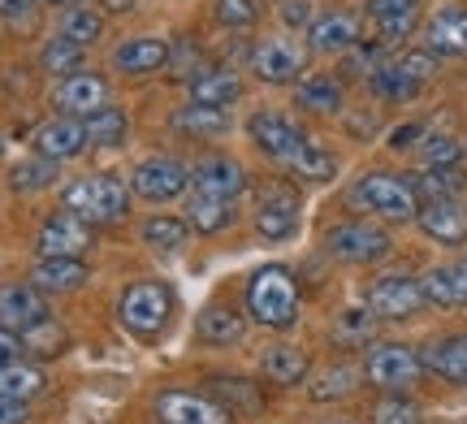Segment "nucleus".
<instances>
[{
    "instance_id": "44",
    "label": "nucleus",
    "mask_w": 467,
    "mask_h": 424,
    "mask_svg": "<svg viewBox=\"0 0 467 424\" xmlns=\"http://www.w3.org/2000/svg\"><path fill=\"white\" fill-rule=\"evenodd\" d=\"M411 187H416V195H429V200H454V195L467 187V178L459 165H446V170H429L420 182H411Z\"/></svg>"
},
{
    "instance_id": "58",
    "label": "nucleus",
    "mask_w": 467,
    "mask_h": 424,
    "mask_svg": "<svg viewBox=\"0 0 467 424\" xmlns=\"http://www.w3.org/2000/svg\"><path fill=\"white\" fill-rule=\"evenodd\" d=\"M463 264H467V260H463Z\"/></svg>"
},
{
    "instance_id": "18",
    "label": "nucleus",
    "mask_w": 467,
    "mask_h": 424,
    "mask_svg": "<svg viewBox=\"0 0 467 424\" xmlns=\"http://www.w3.org/2000/svg\"><path fill=\"white\" fill-rule=\"evenodd\" d=\"M420 230L441 243V247H463L467 243V208L459 200H429L420 204Z\"/></svg>"
},
{
    "instance_id": "12",
    "label": "nucleus",
    "mask_w": 467,
    "mask_h": 424,
    "mask_svg": "<svg viewBox=\"0 0 467 424\" xmlns=\"http://www.w3.org/2000/svg\"><path fill=\"white\" fill-rule=\"evenodd\" d=\"M156 416H161V424H230V411L221 408L213 394L191 390L156 394Z\"/></svg>"
},
{
    "instance_id": "50",
    "label": "nucleus",
    "mask_w": 467,
    "mask_h": 424,
    "mask_svg": "<svg viewBox=\"0 0 467 424\" xmlns=\"http://www.w3.org/2000/svg\"><path fill=\"white\" fill-rule=\"evenodd\" d=\"M416 139H424V126H399V130L389 135V148H394V152H407Z\"/></svg>"
},
{
    "instance_id": "30",
    "label": "nucleus",
    "mask_w": 467,
    "mask_h": 424,
    "mask_svg": "<svg viewBox=\"0 0 467 424\" xmlns=\"http://www.w3.org/2000/svg\"><path fill=\"white\" fill-rule=\"evenodd\" d=\"M295 104L307 109V113H337L342 109V83L329 78V74H312L295 87Z\"/></svg>"
},
{
    "instance_id": "40",
    "label": "nucleus",
    "mask_w": 467,
    "mask_h": 424,
    "mask_svg": "<svg viewBox=\"0 0 467 424\" xmlns=\"http://www.w3.org/2000/svg\"><path fill=\"white\" fill-rule=\"evenodd\" d=\"M66 39H74V44H83V48H91L96 39L104 35V17L96 14V9H83V5H69L66 14H61V31Z\"/></svg>"
},
{
    "instance_id": "47",
    "label": "nucleus",
    "mask_w": 467,
    "mask_h": 424,
    "mask_svg": "<svg viewBox=\"0 0 467 424\" xmlns=\"http://www.w3.org/2000/svg\"><path fill=\"white\" fill-rule=\"evenodd\" d=\"M420 156H424L429 170H446V165H459L463 148H459V139H451V135H429L420 143Z\"/></svg>"
},
{
    "instance_id": "16",
    "label": "nucleus",
    "mask_w": 467,
    "mask_h": 424,
    "mask_svg": "<svg viewBox=\"0 0 467 424\" xmlns=\"http://www.w3.org/2000/svg\"><path fill=\"white\" fill-rule=\"evenodd\" d=\"M52 104L66 113V118H91L96 109L109 104V83L100 74H66L57 91H52Z\"/></svg>"
},
{
    "instance_id": "45",
    "label": "nucleus",
    "mask_w": 467,
    "mask_h": 424,
    "mask_svg": "<svg viewBox=\"0 0 467 424\" xmlns=\"http://www.w3.org/2000/svg\"><path fill=\"white\" fill-rule=\"evenodd\" d=\"M213 14H217V22L225 31H247V26L260 22V5L255 0H217Z\"/></svg>"
},
{
    "instance_id": "52",
    "label": "nucleus",
    "mask_w": 467,
    "mask_h": 424,
    "mask_svg": "<svg viewBox=\"0 0 467 424\" xmlns=\"http://www.w3.org/2000/svg\"><path fill=\"white\" fill-rule=\"evenodd\" d=\"M17 351H22V338H17V334H9V329L0 325V364L17 359Z\"/></svg>"
},
{
    "instance_id": "49",
    "label": "nucleus",
    "mask_w": 467,
    "mask_h": 424,
    "mask_svg": "<svg viewBox=\"0 0 467 424\" xmlns=\"http://www.w3.org/2000/svg\"><path fill=\"white\" fill-rule=\"evenodd\" d=\"M282 17L285 26H312V0H282Z\"/></svg>"
},
{
    "instance_id": "20",
    "label": "nucleus",
    "mask_w": 467,
    "mask_h": 424,
    "mask_svg": "<svg viewBox=\"0 0 467 424\" xmlns=\"http://www.w3.org/2000/svg\"><path fill=\"white\" fill-rule=\"evenodd\" d=\"M355 44H359V17L347 14V9L320 14L307 26V48L312 52H350Z\"/></svg>"
},
{
    "instance_id": "39",
    "label": "nucleus",
    "mask_w": 467,
    "mask_h": 424,
    "mask_svg": "<svg viewBox=\"0 0 467 424\" xmlns=\"http://www.w3.org/2000/svg\"><path fill=\"white\" fill-rule=\"evenodd\" d=\"M208 394H213V398H225V403H221L225 411L260 408V390H255L251 381H243V377H213V381H208Z\"/></svg>"
},
{
    "instance_id": "31",
    "label": "nucleus",
    "mask_w": 467,
    "mask_h": 424,
    "mask_svg": "<svg viewBox=\"0 0 467 424\" xmlns=\"http://www.w3.org/2000/svg\"><path fill=\"white\" fill-rule=\"evenodd\" d=\"M39 390H44V373H39L35 364H22V359L0 364V398H17V403H26V398H35Z\"/></svg>"
},
{
    "instance_id": "57",
    "label": "nucleus",
    "mask_w": 467,
    "mask_h": 424,
    "mask_svg": "<svg viewBox=\"0 0 467 424\" xmlns=\"http://www.w3.org/2000/svg\"><path fill=\"white\" fill-rule=\"evenodd\" d=\"M342 424H347V420H342Z\"/></svg>"
},
{
    "instance_id": "4",
    "label": "nucleus",
    "mask_w": 467,
    "mask_h": 424,
    "mask_svg": "<svg viewBox=\"0 0 467 424\" xmlns=\"http://www.w3.org/2000/svg\"><path fill=\"white\" fill-rule=\"evenodd\" d=\"M169 312H173V295H169L165 282H134L117 299V321L126 325L130 334H139V338L161 334L169 325Z\"/></svg>"
},
{
    "instance_id": "23",
    "label": "nucleus",
    "mask_w": 467,
    "mask_h": 424,
    "mask_svg": "<svg viewBox=\"0 0 467 424\" xmlns=\"http://www.w3.org/2000/svg\"><path fill=\"white\" fill-rule=\"evenodd\" d=\"M424 44H429L433 57H467V9H459V5L441 9V14L429 22Z\"/></svg>"
},
{
    "instance_id": "5",
    "label": "nucleus",
    "mask_w": 467,
    "mask_h": 424,
    "mask_svg": "<svg viewBox=\"0 0 467 424\" xmlns=\"http://www.w3.org/2000/svg\"><path fill=\"white\" fill-rule=\"evenodd\" d=\"M389 234L368 225V221H337L325 230V252L342 260V264H372V260H385L389 255Z\"/></svg>"
},
{
    "instance_id": "42",
    "label": "nucleus",
    "mask_w": 467,
    "mask_h": 424,
    "mask_svg": "<svg viewBox=\"0 0 467 424\" xmlns=\"http://www.w3.org/2000/svg\"><path fill=\"white\" fill-rule=\"evenodd\" d=\"M83 44H74V39H66V35H57V39H48L44 44V52H39V66L48 69V74H78V66H83Z\"/></svg>"
},
{
    "instance_id": "56",
    "label": "nucleus",
    "mask_w": 467,
    "mask_h": 424,
    "mask_svg": "<svg viewBox=\"0 0 467 424\" xmlns=\"http://www.w3.org/2000/svg\"><path fill=\"white\" fill-rule=\"evenodd\" d=\"M0 152H5V139H0Z\"/></svg>"
},
{
    "instance_id": "27",
    "label": "nucleus",
    "mask_w": 467,
    "mask_h": 424,
    "mask_svg": "<svg viewBox=\"0 0 467 424\" xmlns=\"http://www.w3.org/2000/svg\"><path fill=\"white\" fill-rule=\"evenodd\" d=\"M200 338L213 342V346H230V342H238L243 334H247V321H243V312L230 304H208L200 312Z\"/></svg>"
},
{
    "instance_id": "15",
    "label": "nucleus",
    "mask_w": 467,
    "mask_h": 424,
    "mask_svg": "<svg viewBox=\"0 0 467 424\" xmlns=\"http://www.w3.org/2000/svg\"><path fill=\"white\" fill-rule=\"evenodd\" d=\"M39 321H48L44 290H35L31 282H9V286H0V325H5L9 334H26V329Z\"/></svg>"
},
{
    "instance_id": "38",
    "label": "nucleus",
    "mask_w": 467,
    "mask_h": 424,
    "mask_svg": "<svg viewBox=\"0 0 467 424\" xmlns=\"http://www.w3.org/2000/svg\"><path fill=\"white\" fill-rule=\"evenodd\" d=\"M191 234V225L182 217H173V212H156V217L143 225V243H148L151 252H178Z\"/></svg>"
},
{
    "instance_id": "10",
    "label": "nucleus",
    "mask_w": 467,
    "mask_h": 424,
    "mask_svg": "<svg viewBox=\"0 0 467 424\" xmlns=\"http://www.w3.org/2000/svg\"><path fill=\"white\" fill-rule=\"evenodd\" d=\"M251 69H255L260 83H273V87L295 83L303 69H307V48H303L299 39H285V35L260 39L251 48Z\"/></svg>"
},
{
    "instance_id": "46",
    "label": "nucleus",
    "mask_w": 467,
    "mask_h": 424,
    "mask_svg": "<svg viewBox=\"0 0 467 424\" xmlns=\"http://www.w3.org/2000/svg\"><path fill=\"white\" fill-rule=\"evenodd\" d=\"M372 424H420V408L402 394H385L372 408Z\"/></svg>"
},
{
    "instance_id": "29",
    "label": "nucleus",
    "mask_w": 467,
    "mask_h": 424,
    "mask_svg": "<svg viewBox=\"0 0 467 424\" xmlns=\"http://www.w3.org/2000/svg\"><path fill=\"white\" fill-rule=\"evenodd\" d=\"M260 373L273 381V386H299L307 377V356L299 346H268L260 356Z\"/></svg>"
},
{
    "instance_id": "32",
    "label": "nucleus",
    "mask_w": 467,
    "mask_h": 424,
    "mask_svg": "<svg viewBox=\"0 0 467 424\" xmlns=\"http://www.w3.org/2000/svg\"><path fill=\"white\" fill-rule=\"evenodd\" d=\"M225 109H203V104H191V109H178L173 113V130L182 135H195V139H213V135H225Z\"/></svg>"
},
{
    "instance_id": "11",
    "label": "nucleus",
    "mask_w": 467,
    "mask_h": 424,
    "mask_svg": "<svg viewBox=\"0 0 467 424\" xmlns=\"http://www.w3.org/2000/svg\"><path fill=\"white\" fill-rule=\"evenodd\" d=\"M247 135H251V143L268 156V160H282V165L295 152L307 148V135H303L290 118H282V113H255V118L247 121Z\"/></svg>"
},
{
    "instance_id": "1",
    "label": "nucleus",
    "mask_w": 467,
    "mask_h": 424,
    "mask_svg": "<svg viewBox=\"0 0 467 424\" xmlns=\"http://www.w3.org/2000/svg\"><path fill=\"white\" fill-rule=\"evenodd\" d=\"M247 312L265 329H290L299 321V282L285 264H265L247 282Z\"/></svg>"
},
{
    "instance_id": "7",
    "label": "nucleus",
    "mask_w": 467,
    "mask_h": 424,
    "mask_svg": "<svg viewBox=\"0 0 467 424\" xmlns=\"http://www.w3.org/2000/svg\"><path fill=\"white\" fill-rule=\"evenodd\" d=\"M91 243H96V225L83 221L78 212H52L44 225H39V238H35V247H39V260H83V252H91Z\"/></svg>"
},
{
    "instance_id": "54",
    "label": "nucleus",
    "mask_w": 467,
    "mask_h": 424,
    "mask_svg": "<svg viewBox=\"0 0 467 424\" xmlns=\"http://www.w3.org/2000/svg\"><path fill=\"white\" fill-rule=\"evenodd\" d=\"M104 9H109V14H130L134 9V0H100Z\"/></svg>"
},
{
    "instance_id": "2",
    "label": "nucleus",
    "mask_w": 467,
    "mask_h": 424,
    "mask_svg": "<svg viewBox=\"0 0 467 424\" xmlns=\"http://www.w3.org/2000/svg\"><path fill=\"white\" fill-rule=\"evenodd\" d=\"M347 204L359 208V212H372V217H385V221L420 217L416 187H411L407 178H399V173H364V178L347 191Z\"/></svg>"
},
{
    "instance_id": "17",
    "label": "nucleus",
    "mask_w": 467,
    "mask_h": 424,
    "mask_svg": "<svg viewBox=\"0 0 467 424\" xmlns=\"http://www.w3.org/2000/svg\"><path fill=\"white\" fill-rule=\"evenodd\" d=\"M191 187L200 195H217V200L238 204V195L247 191V173H243V165L234 156H203L200 165L191 170Z\"/></svg>"
},
{
    "instance_id": "9",
    "label": "nucleus",
    "mask_w": 467,
    "mask_h": 424,
    "mask_svg": "<svg viewBox=\"0 0 467 424\" xmlns=\"http://www.w3.org/2000/svg\"><path fill=\"white\" fill-rule=\"evenodd\" d=\"M130 187L134 195H143L151 204H169V200H178L191 187V170L182 160H173V156H143L130 173Z\"/></svg>"
},
{
    "instance_id": "53",
    "label": "nucleus",
    "mask_w": 467,
    "mask_h": 424,
    "mask_svg": "<svg viewBox=\"0 0 467 424\" xmlns=\"http://www.w3.org/2000/svg\"><path fill=\"white\" fill-rule=\"evenodd\" d=\"M35 5H44V0H0V14H5V17H17V14H31Z\"/></svg>"
},
{
    "instance_id": "28",
    "label": "nucleus",
    "mask_w": 467,
    "mask_h": 424,
    "mask_svg": "<svg viewBox=\"0 0 467 424\" xmlns=\"http://www.w3.org/2000/svg\"><path fill=\"white\" fill-rule=\"evenodd\" d=\"M234 200H217V195H191V204H186V225L191 230H200V234H221V230H230L234 225Z\"/></svg>"
},
{
    "instance_id": "43",
    "label": "nucleus",
    "mask_w": 467,
    "mask_h": 424,
    "mask_svg": "<svg viewBox=\"0 0 467 424\" xmlns=\"http://www.w3.org/2000/svg\"><path fill=\"white\" fill-rule=\"evenodd\" d=\"M22 338V351H31V356H39V359H52V356H61L66 351V334H61V325L52 321H39V325H31L26 334H17Z\"/></svg>"
},
{
    "instance_id": "34",
    "label": "nucleus",
    "mask_w": 467,
    "mask_h": 424,
    "mask_svg": "<svg viewBox=\"0 0 467 424\" xmlns=\"http://www.w3.org/2000/svg\"><path fill=\"white\" fill-rule=\"evenodd\" d=\"M285 170L295 173L299 182H329L337 173V156L325 152V148H317V143H307L303 152H295L290 160H285Z\"/></svg>"
},
{
    "instance_id": "48",
    "label": "nucleus",
    "mask_w": 467,
    "mask_h": 424,
    "mask_svg": "<svg viewBox=\"0 0 467 424\" xmlns=\"http://www.w3.org/2000/svg\"><path fill=\"white\" fill-rule=\"evenodd\" d=\"M394 66H399L402 74H407V78L424 83V78H429V74L437 69V57H433V52H407V57H399Z\"/></svg>"
},
{
    "instance_id": "51",
    "label": "nucleus",
    "mask_w": 467,
    "mask_h": 424,
    "mask_svg": "<svg viewBox=\"0 0 467 424\" xmlns=\"http://www.w3.org/2000/svg\"><path fill=\"white\" fill-rule=\"evenodd\" d=\"M0 424H26V403H17V398H0Z\"/></svg>"
},
{
    "instance_id": "21",
    "label": "nucleus",
    "mask_w": 467,
    "mask_h": 424,
    "mask_svg": "<svg viewBox=\"0 0 467 424\" xmlns=\"http://www.w3.org/2000/svg\"><path fill=\"white\" fill-rule=\"evenodd\" d=\"M243 96V78L225 66H203L191 74V104H203V109H225Z\"/></svg>"
},
{
    "instance_id": "14",
    "label": "nucleus",
    "mask_w": 467,
    "mask_h": 424,
    "mask_svg": "<svg viewBox=\"0 0 467 424\" xmlns=\"http://www.w3.org/2000/svg\"><path fill=\"white\" fill-rule=\"evenodd\" d=\"M35 143V156H48V160H74V156H83L91 143H87V126L83 118H66V113H57V118H48L39 130L31 135Z\"/></svg>"
},
{
    "instance_id": "24",
    "label": "nucleus",
    "mask_w": 467,
    "mask_h": 424,
    "mask_svg": "<svg viewBox=\"0 0 467 424\" xmlns=\"http://www.w3.org/2000/svg\"><path fill=\"white\" fill-rule=\"evenodd\" d=\"M169 61V44L165 39H151V35H139V39H126L113 48V69L117 74H151Z\"/></svg>"
},
{
    "instance_id": "35",
    "label": "nucleus",
    "mask_w": 467,
    "mask_h": 424,
    "mask_svg": "<svg viewBox=\"0 0 467 424\" xmlns=\"http://www.w3.org/2000/svg\"><path fill=\"white\" fill-rule=\"evenodd\" d=\"M57 182V160L48 156H31V160H17L9 170V187L17 195H35V191H48Z\"/></svg>"
},
{
    "instance_id": "6",
    "label": "nucleus",
    "mask_w": 467,
    "mask_h": 424,
    "mask_svg": "<svg viewBox=\"0 0 467 424\" xmlns=\"http://www.w3.org/2000/svg\"><path fill=\"white\" fill-rule=\"evenodd\" d=\"M420 373H424V359L407 342H377L364 359V377L372 386H381L385 394H399L407 386H416Z\"/></svg>"
},
{
    "instance_id": "41",
    "label": "nucleus",
    "mask_w": 467,
    "mask_h": 424,
    "mask_svg": "<svg viewBox=\"0 0 467 424\" xmlns=\"http://www.w3.org/2000/svg\"><path fill=\"white\" fill-rule=\"evenodd\" d=\"M355 386H359V368L355 364H334V368H325L312 381V398L317 403H334V398H347Z\"/></svg>"
},
{
    "instance_id": "25",
    "label": "nucleus",
    "mask_w": 467,
    "mask_h": 424,
    "mask_svg": "<svg viewBox=\"0 0 467 424\" xmlns=\"http://www.w3.org/2000/svg\"><path fill=\"white\" fill-rule=\"evenodd\" d=\"M424 299L437 307H467V264H437L424 273Z\"/></svg>"
},
{
    "instance_id": "33",
    "label": "nucleus",
    "mask_w": 467,
    "mask_h": 424,
    "mask_svg": "<svg viewBox=\"0 0 467 424\" xmlns=\"http://www.w3.org/2000/svg\"><path fill=\"white\" fill-rule=\"evenodd\" d=\"M83 126H87V143H96V148H117V143L126 139V130H130L126 113L113 109V104H104L91 118H83Z\"/></svg>"
},
{
    "instance_id": "55",
    "label": "nucleus",
    "mask_w": 467,
    "mask_h": 424,
    "mask_svg": "<svg viewBox=\"0 0 467 424\" xmlns=\"http://www.w3.org/2000/svg\"><path fill=\"white\" fill-rule=\"evenodd\" d=\"M48 5H66L69 9V5H83V0H48Z\"/></svg>"
},
{
    "instance_id": "36",
    "label": "nucleus",
    "mask_w": 467,
    "mask_h": 424,
    "mask_svg": "<svg viewBox=\"0 0 467 424\" xmlns=\"http://www.w3.org/2000/svg\"><path fill=\"white\" fill-rule=\"evenodd\" d=\"M372 334H377V316H372V312H359V307H350V312L337 316L329 338H334L337 351H355V346H368Z\"/></svg>"
},
{
    "instance_id": "8",
    "label": "nucleus",
    "mask_w": 467,
    "mask_h": 424,
    "mask_svg": "<svg viewBox=\"0 0 467 424\" xmlns=\"http://www.w3.org/2000/svg\"><path fill=\"white\" fill-rule=\"evenodd\" d=\"M429 304L424 299V282L420 277H407V273H389V277H377L368 286V312L377 321H407L416 316L420 307Z\"/></svg>"
},
{
    "instance_id": "3",
    "label": "nucleus",
    "mask_w": 467,
    "mask_h": 424,
    "mask_svg": "<svg viewBox=\"0 0 467 424\" xmlns=\"http://www.w3.org/2000/svg\"><path fill=\"white\" fill-rule=\"evenodd\" d=\"M66 208L91 225H113L130 212V187L113 173H91L66 187Z\"/></svg>"
},
{
    "instance_id": "37",
    "label": "nucleus",
    "mask_w": 467,
    "mask_h": 424,
    "mask_svg": "<svg viewBox=\"0 0 467 424\" xmlns=\"http://www.w3.org/2000/svg\"><path fill=\"white\" fill-rule=\"evenodd\" d=\"M368 87H372V96H377V100H389V104L411 100V96L420 91L416 78H407V74H402L394 61H389V66H377V69H372V74H368Z\"/></svg>"
},
{
    "instance_id": "13",
    "label": "nucleus",
    "mask_w": 467,
    "mask_h": 424,
    "mask_svg": "<svg viewBox=\"0 0 467 424\" xmlns=\"http://www.w3.org/2000/svg\"><path fill=\"white\" fill-rule=\"evenodd\" d=\"M255 230H260V238H268V243L290 238L299 230V195L290 187H282V182L265 187L260 204H255Z\"/></svg>"
},
{
    "instance_id": "26",
    "label": "nucleus",
    "mask_w": 467,
    "mask_h": 424,
    "mask_svg": "<svg viewBox=\"0 0 467 424\" xmlns=\"http://www.w3.org/2000/svg\"><path fill=\"white\" fill-rule=\"evenodd\" d=\"M87 282V264L83 260H39L31 269V286L44 295H69Z\"/></svg>"
},
{
    "instance_id": "19",
    "label": "nucleus",
    "mask_w": 467,
    "mask_h": 424,
    "mask_svg": "<svg viewBox=\"0 0 467 424\" xmlns=\"http://www.w3.org/2000/svg\"><path fill=\"white\" fill-rule=\"evenodd\" d=\"M368 17L377 26V39L389 48V44H402L407 35L416 31L420 0H368Z\"/></svg>"
},
{
    "instance_id": "22",
    "label": "nucleus",
    "mask_w": 467,
    "mask_h": 424,
    "mask_svg": "<svg viewBox=\"0 0 467 424\" xmlns=\"http://www.w3.org/2000/svg\"><path fill=\"white\" fill-rule=\"evenodd\" d=\"M424 368L437 373L446 386H467V334H451L437 338L433 346H424Z\"/></svg>"
}]
</instances>
